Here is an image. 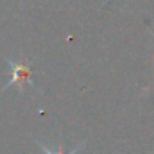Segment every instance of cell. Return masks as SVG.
<instances>
[{"label":"cell","mask_w":154,"mask_h":154,"mask_svg":"<svg viewBox=\"0 0 154 154\" xmlns=\"http://www.w3.org/2000/svg\"><path fill=\"white\" fill-rule=\"evenodd\" d=\"M12 66V81L7 85L8 86H12V85H17L18 90H23V86L27 83H30V70H28V66H25V65L22 63H10Z\"/></svg>","instance_id":"obj_1"},{"label":"cell","mask_w":154,"mask_h":154,"mask_svg":"<svg viewBox=\"0 0 154 154\" xmlns=\"http://www.w3.org/2000/svg\"><path fill=\"white\" fill-rule=\"evenodd\" d=\"M37 143H38V146H40V149H42V152H43V154H76L78 151H80V147L83 146V144H78V146L75 147L73 151H70V152H65V151H63V144H60L57 151H51V149H48L47 146H43L40 141H37Z\"/></svg>","instance_id":"obj_2"}]
</instances>
